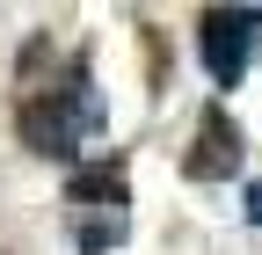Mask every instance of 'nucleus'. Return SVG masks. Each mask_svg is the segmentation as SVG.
Instances as JSON below:
<instances>
[{
	"label": "nucleus",
	"mask_w": 262,
	"mask_h": 255,
	"mask_svg": "<svg viewBox=\"0 0 262 255\" xmlns=\"http://www.w3.org/2000/svg\"><path fill=\"white\" fill-rule=\"evenodd\" d=\"M95 132H102V95L88 88V73H73L66 88L22 102V139L37 153H80Z\"/></svg>",
	"instance_id": "1"
},
{
	"label": "nucleus",
	"mask_w": 262,
	"mask_h": 255,
	"mask_svg": "<svg viewBox=\"0 0 262 255\" xmlns=\"http://www.w3.org/2000/svg\"><path fill=\"white\" fill-rule=\"evenodd\" d=\"M196 51L219 88H233L248 73V58L262 51V8H204L196 15Z\"/></svg>",
	"instance_id": "2"
},
{
	"label": "nucleus",
	"mask_w": 262,
	"mask_h": 255,
	"mask_svg": "<svg viewBox=\"0 0 262 255\" xmlns=\"http://www.w3.org/2000/svg\"><path fill=\"white\" fill-rule=\"evenodd\" d=\"M196 182H219V175H233L241 168V132H233V117H204L196 124V139H189V161H182Z\"/></svg>",
	"instance_id": "3"
},
{
	"label": "nucleus",
	"mask_w": 262,
	"mask_h": 255,
	"mask_svg": "<svg viewBox=\"0 0 262 255\" xmlns=\"http://www.w3.org/2000/svg\"><path fill=\"white\" fill-rule=\"evenodd\" d=\"M248 219H255V226H262V182L248 189Z\"/></svg>",
	"instance_id": "4"
}]
</instances>
